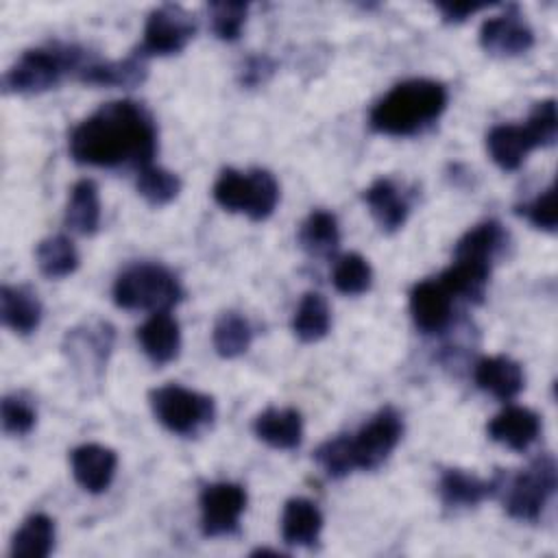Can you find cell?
Instances as JSON below:
<instances>
[{
    "mask_svg": "<svg viewBox=\"0 0 558 558\" xmlns=\"http://www.w3.org/2000/svg\"><path fill=\"white\" fill-rule=\"evenodd\" d=\"M506 242V231L497 220H486L469 229L453 248V259H466L490 266L493 257Z\"/></svg>",
    "mask_w": 558,
    "mask_h": 558,
    "instance_id": "25",
    "label": "cell"
},
{
    "mask_svg": "<svg viewBox=\"0 0 558 558\" xmlns=\"http://www.w3.org/2000/svg\"><path fill=\"white\" fill-rule=\"evenodd\" d=\"M323 530V514L318 506L305 497H294L286 501L281 514V536L288 545L307 547L318 541Z\"/></svg>",
    "mask_w": 558,
    "mask_h": 558,
    "instance_id": "20",
    "label": "cell"
},
{
    "mask_svg": "<svg viewBox=\"0 0 558 558\" xmlns=\"http://www.w3.org/2000/svg\"><path fill=\"white\" fill-rule=\"evenodd\" d=\"M196 33L194 17L179 4H161L146 17L140 57H163L181 52Z\"/></svg>",
    "mask_w": 558,
    "mask_h": 558,
    "instance_id": "8",
    "label": "cell"
},
{
    "mask_svg": "<svg viewBox=\"0 0 558 558\" xmlns=\"http://www.w3.org/2000/svg\"><path fill=\"white\" fill-rule=\"evenodd\" d=\"M299 244L314 257H329L340 244V229L333 214L314 209L299 229Z\"/></svg>",
    "mask_w": 558,
    "mask_h": 558,
    "instance_id": "27",
    "label": "cell"
},
{
    "mask_svg": "<svg viewBox=\"0 0 558 558\" xmlns=\"http://www.w3.org/2000/svg\"><path fill=\"white\" fill-rule=\"evenodd\" d=\"M486 7H488L486 2H438L436 4V9L442 13V20L447 22H462Z\"/></svg>",
    "mask_w": 558,
    "mask_h": 558,
    "instance_id": "39",
    "label": "cell"
},
{
    "mask_svg": "<svg viewBox=\"0 0 558 558\" xmlns=\"http://www.w3.org/2000/svg\"><path fill=\"white\" fill-rule=\"evenodd\" d=\"M146 59L137 52L122 61H100L87 63L78 70V78L87 85L105 87H135L146 78Z\"/></svg>",
    "mask_w": 558,
    "mask_h": 558,
    "instance_id": "21",
    "label": "cell"
},
{
    "mask_svg": "<svg viewBox=\"0 0 558 558\" xmlns=\"http://www.w3.org/2000/svg\"><path fill=\"white\" fill-rule=\"evenodd\" d=\"M246 11L248 7L244 2H211L209 20L216 37L222 41L238 39L246 20Z\"/></svg>",
    "mask_w": 558,
    "mask_h": 558,
    "instance_id": "35",
    "label": "cell"
},
{
    "mask_svg": "<svg viewBox=\"0 0 558 558\" xmlns=\"http://www.w3.org/2000/svg\"><path fill=\"white\" fill-rule=\"evenodd\" d=\"M521 214H525V218L536 229L554 233L556 231V190H554V185H549L534 201L523 205Z\"/></svg>",
    "mask_w": 558,
    "mask_h": 558,
    "instance_id": "38",
    "label": "cell"
},
{
    "mask_svg": "<svg viewBox=\"0 0 558 558\" xmlns=\"http://www.w3.org/2000/svg\"><path fill=\"white\" fill-rule=\"evenodd\" d=\"M70 462H72L74 480L87 493H102L109 488V484L116 475L118 456L113 449H109L105 445L87 442L72 451Z\"/></svg>",
    "mask_w": 558,
    "mask_h": 558,
    "instance_id": "13",
    "label": "cell"
},
{
    "mask_svg": "<svg viewBox=\"0 0 558 558\" xmlns=\"http://www.w3.org/2000/svg\"><path fill=\"white\" fill-rule=\"evenodd\" d=\"M253 432L275 449H294L303 438V418L294 408H268L255 416Z\"/></svg>",
    "mask_w": 558,
    "mask_h": 558,
    "instance_id": "18",
    "label": "cell"
},
{
    "mask_svg": "<svg viewBox=\"0 0 558 558\" xmlns=\"http://www.w3.org/2000/svg\"><path fill=\"white\" fill-rule=\"evenodd\" d=\"M137 340L150 362L168 364L181 349L179 323L168 312H153V316L137 327Z\"/></svg>",
    "mask_w": 558,
    "mask_h": 558,
    "instance_id": "15",
    "label": "cell"
},
{
    "mask_svg": "<svg viewBox=\"0 0 558 558\" xmlns=\"http://www.w3.org/2000/svg\"><path fill=\"white\" fill-rule=\"evenodd\" d=\"M314 458L329 477L349 475L355 469V460H353V451H351V436L342 434V436L325 440L316 449Z\"/></svg>",
    "mask_w": 558,
    "mask_h": 558,
    "instance_id": "34",
    "label": "cell"
},
{
    "mask_svg": "<svg viewBox=\"0 0 558 558\" xmlns=\"http://www.w3.org/2000/svg\"><path fill=\"white\" fill-rule=\"evenodd\" d=\"M35 259L41 275L50 279L68 277L78 266V253L70 238L65 235H50L44 238L35 248Z\"/></svg>",
    "mask_w": 558,
    "mask_h": 558,
    "instance_id": "30",
    "label": "cell"
},
{
    "mask_svg": "<svg viewBox=\"0 0 558 558\" xmlns=\"http://www.w3.org/2000/svg\"><path fill=\"white\" fill-rule=\"evenodd\" d=\"M155 150L153 116L135 100H111L70 133V155L87 166L144 168L153 163Z\"/></svg>",
    "mask_w": 558,
    "mask_h": 558,
    "instance_id": "1",
    "label": "cell"
},
{
    "mask_svg": "<svg viewBox=\"0 0 558 558\" xmlns=\"http://www.w3.org/2000/svg\"><path fill=\"white\" fill-rule=\"evenodd\" d=\"M480 46L495 57H517L534 46V31L512 4L480 26Z\"/></svg>",
    "mask_w": 558,
    "mask_h": 558,
    "instance_id": "11",
    "label": "cell"
},
{
    "mask_svg": "<svg viewBox=\"0 0 558 558\" xmlns=\"http://www.w3.org/2000/svg\"><path fill=\"white\" fill-rule=\"evenodd\" d=\"M501 486H504V480L499 473L490 480H482V477L464 473L460 469H447L440 475L438 490H440L445 506L469 508V506H477L486 497L499 493Z\"/></svg>",
    "mask_w": 558,
    "mask_h": 558,
    "instance_id": "14",
    "label": "cell"
},
{
    "mask_svg": "<svg viewBox=\"0 0 558 558\" xmlns=\"http://www.w3.org/2000/svg\"><path fill=\"white\" fill-rule=\"evenodd\" d=\"M148 399L157 421L172 434L194 436L205 429L216 416V405L211 397L183 388L179 384L159 386L150 390Z\"/></svg>",
    "mask_w": 558,
    "mask_h": 558,
    "instance_id": "6",
    "label": "cell"
},
{
    "mask_svg": "<svg viewBox=\"0 0 558 558\" xmlns=\"http://www.w3.org/2000/svg\"><path fill=\"white\" fill-rule=\"evenodd\" d=\"M451 294L440 279H423L410 292V314L423 333H438L451 320Z\"/></svg>",
    "mask_w": 558,
    "mask_h": 558,
    "instance_id": "12",
    "label": "cell"
},
{
    "mask_svg": "<svg viewBox=\"0 0 558 558\" xmlns=\"http://www.w3.org/2000/svg\"><path fill=\"white\" fill-rule=\"evenodd\" d=\"M364 201L384 231H397L410 211L405 196L390 179H377L364 192Z\"/></svg>",
    "mask_w": 558,
    "mask_h": 558,
    "instance_id": "23",
    "label": "cell"
},
{
    "mask_svg": "<svg viewBox=\"0 0 558 558\" xmlns=\"http://www.w3.org/2000/svg\"><path fill=\"white\" fill-rule=\"evenodd\" d=\"M135 187L150 205L161 207L177 198V194L181 192V179L161 166L148 163L140 168Z\"/></svg>",
    "mask_w": 558,
    "mask_h": 558,
    "instance_id": "32",
    "label": "cell"
},
{
    "mask_svg": "<svg viewBox=\"0 0 558 558\" xmlns=\"http://www.w3.org/2000/svg\"><path fill=\"white\" fill-rule=\"evenodd\" d=\"M486 148L501 170H517L534 146L525 126L497 124L486 135Z\"/></svg>",
    "mask_w": 558,
    "mask_h": 558,
    "instance_id": "22",
    "label": "cell"
},
{
    "mask_svg": "<svg viewBox=\"0 0 558 558\" xmlns=\"http://www.w3.org/2000/svg\"><path fill=\"white\" fill-rule=\"evenodd\" d=\"M527 135L532 137L534 146H551L558 137V116H556V100L547 98L534 105L527 122L523 124Z\"/></svg>",
    "mask_w": 558,
    "mask_h": 558,
    "instance_id": "36",
    "label": "cell"
},
{
    "mask_svg": "<svg viewBox=\"0 0 558 558\" xmlns=\"http://www.w3.org/2000/svg\"><path fill=\"white\" fill-rule=\"evenodd\" d=\"M246 506V493L240 484L216 482L201 493V530L205 536H225L238 530Z\"/></svg>",
    "mask_w": 558,
    "mask_h": 558,
    "instance_id": "10",
    "label": "cell"
},
{
    "mask_svg": "<svg viewBox=\"0 0 558 558\" xmlns=\"http://www.w3.org/2000/svg\"><path fill=\"white\" fill-rule=\"evenodd\" d=\"M83 50L76 46H48L33 48L20 54V59L7 70L2 85L4 92L39 94L59 83L61 74L81 70Z\"/></svg>",
    "mask_w": 558,
    "mask_h": 558,
    "instance_id": "4",
    "label": "cell"
},
{
    "mask_svg": "<svg viewBox=\"0 0 558 558\" xmlns=\"http://www.w3.org/2000/svg\"><path fill=\"white\" fill-rule=\"evenodd\" d=\"M473 377H475V384L484 392H490L493 397H497L501 401L517 397L523 388V371H521L519 362H514L506 355L482 357L475 364Z\"/></svg>",
    "mask_w": 558,
    "mask_h": 558,
    "instance_id": "17",
    "label": "cell"
},
{
    "mask_svg": "<svg viewBox=\"0 0 558 558\" xmlns=\"http://www.w3.org/2000/svg\"><path fill=\"white\" fill-rule=\"evenodd\" d=\"M447 107V89L432 78H410L395 85L371 109V126L386 135H414Z\"/></svg>",
    "mask_w": 558,
    "mask_h": 558,
    "instance_id": "2",
    "label": "cell"
},
{
    "mask_svg": "<svg viewBox=\"0 0 558 558\" xmlns=\"http://www.w3.org/2000/svg\"><path fill=\"white\" fill-rule=\"evenodd\" d=\"M54 543V523L48 514L35 512L24 519L11 541V556L46 558Z\"/></svg>",
    "mask_w": 558,
    "mask_h": 558,
    "instance_id": "26",
    "label": "cell"
},
{
    "mask_svg": "<svg viewBox=\"0 0 558 558\" xmlns=\"http://www.w3.org/2000/svg\"><path fill=\"white\" fill-rule=\"evenodd\" d=\"M490 277V266L475 264L466 259H453V264L438 277L451 296H462L466 301L480 303Z\"/></svg>",
    "mask_w": 558,
    "mask_h": 558,
    "instance_id": "28",
    "label": "cell"
},
{
    "mask_svg": "<svg viewBox=\"0 0 558 558\" xmlns=\"http://www.w3.org/2000/svg\"><path fill=\"white\" fill-rule=\"evenodd\" d=\"M253 340V329L248 320L238 312H225L214 325L211 342L220 357H238L242 355Z\"/></svg>",
    "mask_w": 558,
    "mask_h": 558,
    "instance_id": "31",
    "label": "cell"
},
{
    "mask_svg": "<svg viewBox=\"0 0 558 558\" xmlns=\"http://www.w3.org/2000/svg\"><path fill=\"white\" fill-rule=\"evenodd\" d=\"M214 198L227 211L246 214L251 220H266L277 207L279 183L262 168L251 172L225 168L214 183Z\"/></svg>",
    "mask_w": 558,
    "mask_h": 558,
    "instance_id": "5",
    "label": "cell"
},
{
    "mask_svg": "<svg viewBox=\"0 0 558 558\" xmlns=\"http://www.w3.org/2000/svg\"><path fill=\"white\" fill-rule=\"evenodd\" d=\"M488 436L514 451L527 449L538 432H541V418L536 412L521 408V405H510L504 412H499L486 427Z\"/></svg>",
    "mask_w": 558,
    "mask_h": 558,
    "instance_id": "16",
    "label": "cell"
},
{
    "mask_svg": "<svg viewBox=\"0 0 558 558\" xmlns=\"http://www.w3.org/2000/svg\"><path fill=\"white\" fill-rule=\"evenodd\" d=\"M403 434L401 414L386 405L381 408L368 423L360 427L357 434L351 436V451L355 460V469L373 471L377 469L397 447Z\"/></svg>",
    "mask_w": 558,
    "mask_h": 558,
    "instance_id": "9",
    "label": "cell"
},
{
    "mask_svg": "<svg viewBox=\"0 0 558 558\" xmlns=\"http://www.w3.org/2000/svg\"><path fill=\"white\" fill-rule=\"evenodd\" d=\"M100 225V198L98 185L92 179H81L74 183L68 207L65 227L78 235H94Z\"/></svg>",
    "mask_w": 558,
    "mask_h": 558,
    "instance_id": "24",
    "label": "cell"
},
{
    "mask_svg": "<svg viewBox=\"0 0 558 558\" xmlns=\"http://www.w3.org/2000/svg\"><path fill=\"white\" fill-rule=\"evenodd\" d=\"M268 72H272V63L266 57H253V59H248V63L244 68L242 83L257 85L264 81V74H268Z\"/></svg>",
    "mask_w": 558,
    "mask_h": 558,
    "instance_id": "40",
    "label": "cell"
},
{
    "mask_svg": "<svg viewBox=\"0 0 558 558\" xmlns=\"http://www.w3.org/2000/svg\"><path fill=\"white\" fill-rule=\"evenodd\" d=\"M331 314L325 296L318 292H305L292 318V331L296 333V338L303 342H316L327 336Z\"/></svg>",
    "mask_w": 558,
    "mask_h": 558,
    "instance_id": "29",
    "label": "cell"
},
{
    "mask_svg": "<svg viewBox=\"0 0 558 558\" xmlns=\"http://www.w3.org/2000/svg\"><path fill=\"white\" fill-rule=\"evenodd\" d=\"M331 281L338 292L342 294H362L371 288L373 270L371 264L360 253H347L342 255L331 272Z\"/></svg>",
    "mask_w": 558,
    "mask_h": 558,
    "instance_id": "33",
    "label": "cell"
},
{
    "mask_svg": "<svg viewBox=\"0 0 558 558\" xmlns=\"http://www.w3.org/2000/svg\"><path fill=\"white\" fill-rule=\"evenodd\" d=\"M506 510L519 521H536L556 490V462L541 456L527 469L519 471L506 486Z\"/></svg>",
    "mask_w": 558,
    "mask_h": 558,
    "instance_id": "7",
    "label": "cell"
},
{
    "mask_svg": "<svg viewBox=\"0 0 558 558\" xmlns=\"http://www.w3.org/2000/svg\"><path fill=\"white\" fill-rule=\"evenodd\" d=\"M35 410L28 401L20 397H4L2 399V429L9 436H24L35 425Z\"/></svg>",
    "mask_w": 558,
    "mask_h": 558,
    "instance_id": "37",
    "label": "cell"
},
{
    "mask_svg": "<svg viewBox=\"0 0 558 558\" xmlns=\"http://www.w3.org/2000/svg\"><path fill=\"white\" fill-rule=\"evenodd\" d=\"M183 296V288L174 272L161 264H131L113 283V301L122 310L168 312Z\"/></svg>",
    "mask_w": 558,
    "mask_h": 558,
    "instance_id": "3",
    "label": "cell"
},
{
    "mask_svg": "<svg viewBox=\"0 0 558 558\" xmlns=\"http://www.w3.org/2000/svg\"><path fill=\"white\" fill-rule=\"evenodd\" d=\"M0 318L9 329L26 336L39 327L41 303L37 294L24 286H2Z\"/></svg>",
    "mask_w": 558,
    "mask_h": 558,
    "instance_id": "19",
    "label": "cell"
}]
</instances>
